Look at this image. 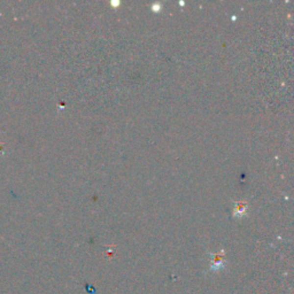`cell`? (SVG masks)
<instances>
[{"instance_id":"6da1fadb","label":"cell","mask_w":294,"mask_h":294,"mask_svg":"<svg viewBox=\"0 0 294 294\" xmlns=\"http://www.w3.org/2000/svg\"><path fill=\"white\" fill-rule=\"evenodd\" d=\"M246 209V205L245 203H242V202H239V203H237V209H236V212H235V215L236 216H240L242 215V214L244 213V210Z\"/></svg>"}]
</instances>
